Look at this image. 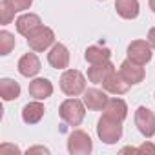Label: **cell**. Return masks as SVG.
<instances>
[{"mask_svg": "<svg viewBox=\"0 0 155 155\" xmlns=\"http://www.w3.org/2000/svg\"><path fill=\"white\" fill-rule=\"evenodd\" d=\"M15 9H13V6L8 2V0H2L0 2V22H2L4 26H8V24H11V20L15 18Z\"/></svg>", "mask_w": 155, "mask_h": 155, "instance_id": "cell-22", "label": "cell"}, {"mask_svg": "<svg viewBox=\"0 0 155 155\" xmlns=\"http://www.w3.org/2000/svg\"><path fill=\"white\" fill-rule=\"evenodd\" d=\"M137 150H139V153H144V151H151V153H155V146H153L151 142H144V144L139 146Z\"/></svg>", "mask_w": 155, "mask_h": 155, "instance_id": "cell-24", "label": "cell"}, {"mask_svg": "<svg viewBox=\"0 0 155 155\" xmlns=\"http://www.w3.org/2000/svg\"><path fill=\"white\" fill-rule=\"evenodd\" d=\"M0 150H2V151H6V150H11V151H20L17 146H9V144H4L2 148H0Z\"/></svg>", "mask_w": 155, "mask_h": 155, "instance_id": "cell-27", "label": "cell"}, {"mask_svg": "<svg viewBox=\"0 0 155 155\" xmlns=\"http://www.w3.org/2000/svg\"><path fill=\"white\" fill-rule=\"evenodd\" d=\"M135 126L146 139L153 137L155 135V113L146 106H139L135 111Z\"/></svg>", "mask_w": 155, "mask_h": 155, "instance_id": "cell-6", "label": "cell"}, {"mask_svg": "<svg viewBox=\"0 0 155 155\" xmlns=\"http://www.w3.org/2000/svg\"><path fill=\"white\" fill-rule=\"evenodd\" d=\"M115 9L120 18L133 20L139 17L140 6H139V0H115Z\"/></svg>", "mask_w": 155, "mask_h": 155, "instance_id": "cell-17", "label": "cell"}, {"mask_svg": "<svg viewBox=\"0 0 155 155\" xmlns=\"http://www.w3.org/2000/svg\"><path fill=\"white\" fill-rule=\"evenodd\" d=\"M68 151L71 155H90L93 151L91 137L82 130L71 131L69 137H68Z\"/></svg>", "mask_w": 155, "mask_h": 155, "instance_id": "cell-4", "label": "cell"}, {"mask_svg": "<svg viewBox=\"0 0 155 155\" xmlns=\"http://www.w3.org/2000/svg\"><path fill=\"white\" fill-rule=\"evenodd\" d=\"M113 71H115V66L110 60L101 62V64H91V68L88 69V79L93 84H102L106 81V77Z\"/></svg>", "mask_w": 155, "mask_h": 155, "instance_id": "cell-15", "label": "cell"}, {"mask_svg": "<svg viewBox=\"0 0 155 155\" xmlns=\"http://www.w3.org/2000/svg\"><path fill=\"white\" fill-rule=\"evenodd\" d=\"M40 71V60L35 53H26L20 57L18 60V73L22 77H35L37 73Z\"/></svg>", "mask_w": 155, "mask_h": 155, "instance_id": "cell-13", "label": "cell"}, {"mask_svg": "<svg viewBox=\"0 0 155 155\" xmlns=\"http://www.w3.org/2000/svg\"><path fill=\"white\" fill-rule=\"evenodd\" d=\"M58 115L68 126H81L86 115V104L84 101H79V99H68L60 104Z\"/></svg>", "mask_w": 155, "mask_h": 155, "instance_id": "cell-1", "label": "cell"}, {"mask_svg": "<svg viewBox=\"0 0 155 155\" xmlns=\"http://www.w3.org/2000/svg\"><path fill=\"white\" fill-rule=\"evenodd\" d=\"M48 62L55 69H66L69 66V51L64 44H53V48L48 53Z\"/></svg>", "mask_w": 155, "mask_h": 155, "instance_id": "cell-9", "label": "cell"}, {"mask_svg": "<svg viewBox=\"0 0 155 155\" xmlns=\"http://www.w3.org/2000/svg\"><path fill=\"white\" fill-rule=\"evenodd\" d=\"M82 101H84V104H86L88 110H91V111H101V110H104V106H106V102H108V95H106L102 90L90 88V90L84 91Z\"/></svg>", "mask_w": 155, "mask_h": 155, "instance_id": "cell-10", "label": "cell"}, {"mask_svg": "<svg viewBox=\"0 0 155 155\" xmlns=\"http://www.w3.org/2000/svg\"><path fill=\"white\" fill-rule=\"evenodd\" d=\"M119 73L122 75V79H124L128 84H131V86H135V84H139V82L144 81V68H142L140 64L130 60V58H126V60L120 64Z\"/></svg>", "mask_w": 155, "mask_h": 155, "instance_id": "cell-8", "label": "cell"}, {"mask_svg": "<svg viewBox=\"0 0 155 155\" xmlns=\"http://www.w3.org/2000/svg\"><path fill=\"white\" fill-rule=\"evenodd\" d=\"M29 95L37 101H46L48 97H51L53 93V84L48 81V79H33L29 82V88H28Z\"/></svg>", "mask_w": 155, "mask_h": 155, "instance_id": "cell-14", "label": "cell"}, {"mask_svg": "<svg viewBox=\"0 0 155 155\" xmlns=\"http://www.w3.org/2000/svg\"><path fill=\"white\" fill-rule=\"evenodd\" d=\"M15 26H17V31H18L20 35L29 37L38 26H42V20H40V17L35 15V13H24V15H20V17L17 18Z\"/></svg>", "mask_w": 155, "mask_h": 155, "instance_id": "cell-12", "label": "cell"}, {"mask_svg": "<svg viewBox=\"0 0 155 155\" xmlns=\"http://www.w3.org/2000/svg\"><path fill=\"white\" fill-rule=\"evenodd\" d=\"M86 60L90 64H101V62H106L110 60L111 57V49L106 48V46H90L86 49Z\"/></svg>", "mask_w": 155, "mask_h": 155, "instance_id": "cell-20", "label": "cell"}, {"mask_svg": "<svg viewBox=\"0 0 155 155\" xmlns=\"http://www.w3.org/2000/svg\"><path fill=\"white\" fill-rule=\"evenodd\" d=\"M37 151L46 153V155L49 153V150H48V148H44V146H35V148H29V150H28V153H37Z\"/></svg>", "mask_w": 155, "mask_h": 155, "instance_id": "cell-25", "label": "cell"}, {"mask_svg": "<svg viewBox=\"0 0 155 155\" xmlns=\"http://www.w3.org/2000/svg\"><path fill=\"white\" fill-rule=\"evenodd\" d=\"M8 2L13 6V9H15L17 13H20V11H26V9L31 8L33 0H8Z\"/></svg>", "mask_w": 155, "mask_h": 155, "instance_id": "cell-23", "label": "cell"}, {"mask_svg": "<svg viewBox=\"0 0 155 155\" xmlns=\"http://www.w3.org/2000/svg\"><path fill=\"white\" fill-rule=\"evenodd\" d=\"M150 8H151V9L155 11V0H150Z\"/></svg>", "mask_w": 155, "mask_h": 155, "instance_id": "cell-28", "label": "cell"}, {"mask_svg": "<svg viewBox=\"0 0 155 155\" xmlns=\"http://www.w3.org/2000/svg\"><path fill=\"white\" fill-rule=\"evenodd\" d=\"M15 48V35H11L9 31H0V55H9L11 49Z\"/></svg>", "mask_w": 155, "mask_h": 155, "instance_id": "cell-21", "label": "cell"}, {"mask_svg": "<svg viewBox=\"0 0 155 155\" xmlns=\"http://www.w3.org/2000/svg\"><path fill=\"white\" fill-rule=\"evenodd\" d=\"M131 84H128L124 79H122V75L119 71H113L106 77V81L102 82V88L108 91V93H113V95H124L128 90H130Z\"/></svg>", "mask_w": 155, "mask_h": 155, "instance_id": "cell-11", "label": "cell"}, {"mask_svg": "<svg viewBox=\"0 0 155 155\" xmlns=\"http://www.w3.org/2000/svg\"><path fill=\"white\" fill-rule=\"evenodd\" d=\"M44 104L40 101H35V102H28L24 108H22V120L26 124H37L40 122V119L44 117Z\"/></svg>", "mask_w": 155, "mask_h": 155, "instance_id": "cell-18", "label": "cell"}, {"mask_svg": "<svg viewBox=\"0 0 155 155\" xmlns=\"http://www.w3.org/2000/svg\"><path fill=\"white\" fill-rule=\"evenodd\" d=\"M28 38V46L33 49V51H46L49 46H53L55 44V33H53V29L51 28H48V26H38L29 37H26Z\"/></svg>", "mask_w": 155, "mask_h": 155, "instance_id": "cell-5", "label": "cell"}, {"mask_svg": "<svg viewBox=\"0 0 155 155\" xmlns=\"http://www.w3.org/2000/svg\"><path fill=\"white\" fill-rule=\"evenodd\" d=\"M60 90L68 97H77L86 91V77L79 69H66L60 77Z\"/></svg>", "mask_w": 155, "mask_h": 155, "instance_id": "cell-3", "label": "cell"}, {"mask_svg": "<svg viewBox=\"0 0 155 155\" xmlns=\"http://www.w3.org/2000/svg\"><path fill=\"white\" fill-rule=\"evenodd\" d=\"M97 135L104 144H115L122 137V122L108 115H102L97 122Z\"/></svg>", "mask_w": 155, "mask_h": 155, "instance_id": "cell-2", "label": "cell"}, {"mask_svg": "<svg viewBox=\"0 0 155 155\" xmlns=\"http://www.w3.org/2000/svg\"><path fill=\"white\" fill-rule=\"evenodd\" d=\"M151 46H150V42L148 40H133L130 46H128V58L130 60H133V62H137V64H140V66H146L150 60H151V57H153V53H151Z\"/></svg>", "mask_w": 155, "mask_h": 155, "instance_id": "cell-7", "label": "cell"}, {"mask_svg": "<svg viewBox=\"0 0 155 155\" xmlns=\"http://www.w3.org/2000/svg\"><path fill=\"white\" fill-rule=\"evenodd\" d=\"M0 97L6 102L18 99L20 97V84L13 79H2L0 81Z\"/></svg>", "mask_w": 155, "mask_h": 155, "instance_id": "cell-19", "label": "cell"}, {"mask_svg": "<svg viewBox=\"0 0 155 155\" xmlns=\"http://www.w3.org/2000/svg\"><path fill=\"white\" fill-rule=\"evenodd\" d=\"M148 42H150V46L155 49V28H151V29L148 31Z\"/></svg>", "mask_w": 155, "mask_h": 155, "instance_id": "cell-26", "label": "cell"}, {"mask_svg": "<svg viewBox=\"0 0 155 155\" xmlns=\"http://www.w3.org/2000/svg\"><path fill=\"white\" fill-rule=\"evenodd\" d=\"M104 115H108V117H111V119H117V120H124L126 117H128V104L122 101V99H119V97H115V99H108V102H106V106H104Z\"/></svg>", "mask_w": 155, "mask_h": 155, "instance_id": "cell-16", "label": "cell"}]
</instances>
